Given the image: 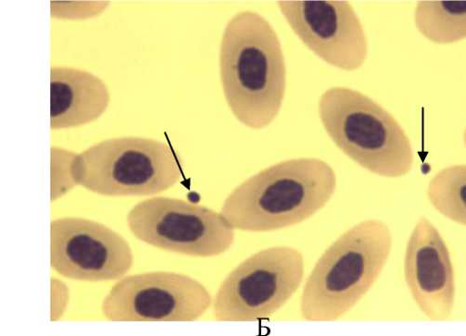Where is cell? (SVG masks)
Masks as SVG:
<instances>
[{
	"mask_svg": "<svg viewBox=\"0 0 466 336\" xmlns=\"http://www.w3.org/2000/svg\"><path fill=\"white\" fill-rule=\"evenodd\" d=\"M220 75L228 104L242 125L263 129L278 117L287 68L280 39L265 17L245 11L228 22L220 48Z\"/></svg>",
	"mask_w": 466,
	"mask_h": 336,
	"instance_id": "1",
	"label": "cell"
},
{
	"mask_svg": "<svg viewBox=\"0 0 466 336\" xmlns=\"http://www.w3.org/2000/svg\"><path fill=\"white\" fill-rule=\"evenodd\" d=\"M336 188V174L326 161L317 158L289 159L234 189L225 200L221 215L234 230H280L318 213Z\"/></svg>",
	"mask_w": 466,
	"mask_h": 336,
	"instance_id": "2",
	"label": "cell"
},
{
	"mask_svg": "<svg viewBox=\"0 0 466 336\" xmlns=\"http://www.w3.org/2000/svg\"><path fill=\"white\" fill-rule=\"evenodd\" d=\"M393 238L387 224L367 219L340 236L318 260L305 283L300 312L308 321H334L372 289L390 258Z\"/></svg>",
	"mask_w": 466,
	"mask_h": 336,
	"instance_id": "3",
	"label": "cell"
},
{
	"mask_svg": "<svg viewBox=\"0 0 466 336\" xmlns=\"http://www.w3.org/2000/svg\"><path fill=\"white\" fill-rule=\"evenodd\" d=\"M319 108L327 134L360 167L388 178L410 172L414 155L408 136L390 112L371 97L335 87L321 96Z\"/></svg>",
	"mask_w": 466,
	"mask_h": 336,
	"instance_id": "4",
	"label": "cell"
},
{
	"mask_svg": "<svg viewBox=\"0 0 466 336\" xmlns=\"http://www.w3.org/2000/svg\"><path fill=\"white\" fill-rule=\"evenodd\" d=\"M73 181L106 197H145L165 192L181 182L180 158L165 142L118 137L99 142L74 155Z\"/></svg>",
	"mask_w": 466,
	"mask_h": 336,
	"instance_id": "5",
	"label": "cell"
},
{
	"mask_svg": "<svg viewBox=\"0 0 466 336\" xmlns=\"http://www.w3.org/2000/svg\"><path fill=\"white\" fill-rule=\"evenodd\" d=\"M304 276V258L296 249L258 251L224 280L214 302L218 321H256L272 317L297 292Z\"/></svg>",
	"mask_w": 466,
	"mask_h": 336,
	"instance_id": "6",
	"label": "cell"
},
{
	"mask_svg": "<svg viewBox=\"0 0 466 336\" xmlns=\"http://www.w3.org/2000/svg\"><path fill=\"white\" fill-rule=\"evenodd\" d=\"M127 226L140 241L197 258H212L234 244L235 230L218 213L173 198H152L134 206Z\"/></svg>",
	"mask_w": 466,
	"mask_h": 336,
	"instance_id": "7",
	"label": "cell"
},
{
	"mask_svg": "<svg viewBox=\"0 0 466 336\" xmlns=\"http://www.w3.org/2000/svg\"><path fill=\"white\" fill-rule=\"evenodd\" d=\"M208 290L181 273L153 271L129 275L103 300L112 321H194L212 305Z\"/></svg>",
	"mask_w": 466,
	"mask_h": 336,
	"instance_id": "8",
	"label": "cell"
},
{
	"mask_svg": "<svg viewBox=\"0 0 466 336\" xmlns=\"http://www.w3.org/2000/svg\"><path fill=\"white\" fill-rule=\"evenodd\" d=\"M50 264L76 281L109 282L131 270L134 254L128 242L105 224L67 217L51 222Z\"/></svg>",
	"mask_w": 466,
	"mask_h": 336,
	"instance_id": "9",
	"label": "cell"
},
{
	"mask_svg": "<svg viewBox=\"0 0 466 336\" xmlns=\"http://www.w3.org/2000/svg\"><path fill=\"white\" fill-rule=\"evenodd\" d=\"M282 15L302 43L333 67L351 72L364 66L369 41L345 0H281Z\"/></svg>",
	"mask_w": 466,
	"mask_h": 336,
	"instance_id": "10",
	"label": "cell"
},
{
	"mask_svg": "<svg viewBox=\"0 0 466 336\" xmlns=\"http://www.w3.org/2000/svg\"><path fill=\"white\" fill-rule=\"evenodd\" d=\"M404 276L414 302L429 320L444 321L451 317L456 286L451 253L438 229L425 216L408 240Z\"/></svg>",
	"mask_w": 466,
	"mask_h": 336,
	"instance_id": "11",
	"label": "cell"
},
{
	"mask_svg": "<svg viewBox=\"0 0 466 336\" xmlns=\"http://www.w3.org/2000/svg\"><path fill=\"white\" fill-rule=\"evenodd\" d=\"M110 100L107 86L96 76L76 68H51V129H68L92 123L105 114Z\"/></svg>",
	"mask_w": 466,
	"mask_h": 336,
	"instance_id": "12",
	"label": "cell"
},
{
	"mask_svg": "<svg viewBox=\"0 0 466 336\" xmlns=\"http://www.w3.org/2000/svg\"><path fill=\"white\" fill-rule=\"evenodd\" d=\"M414 20L418 30L436 44H452L465 38L466 6L461 2L421 0L419 2Z\"/></svg>",
	"mask_w": 466,
	"mask_h": 336,
	"instance_id": "13",
	"label": "cell"
},
{
	"mask_svg": "<svg viewBox=\"0 0 466 336\" xmlns=\"http://www.w3.org/2000/svg\"><path fill=\"white\" fill-rule=\"evenodd\" d=\"M466 166L444 168L430 182L428 197L432 206L444 217L465 226L466 223Z\"/></svg>",
	"mask_w": 466,
	"mask_h": 336,
	"instance_id": "14",
	"label": "cell"
}]
</instances>
